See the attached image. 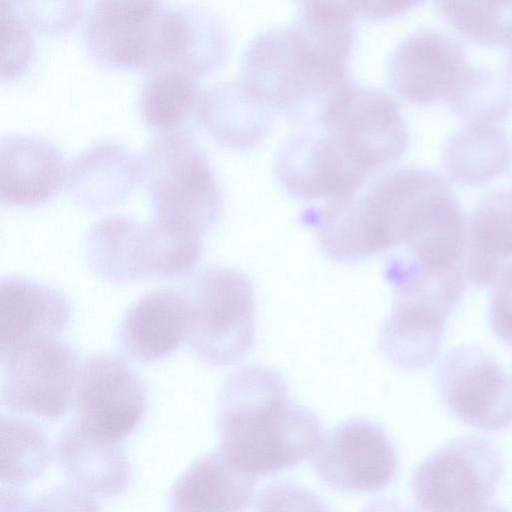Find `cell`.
I'll return each mask as SVG.
<instances>
[{"mask_svg": "<svg viewBox=\"0 0 512 512\" xmlns=\"http://www.w3.org/2000/svg\"><path fill=\"white\" fill-rule=\"evenodd\" d=\"M218 429L219 449L256 477L297 466L325 435L316 415L288 398L283 377L263 365L240 367L225 380Z\"/></svg>", "mask_w": 512, "mask_h": 512, "instance_id": "obj_1", "label": "cell"}, {"mask_svg": "<svg viewBox=\"0 0 512 512\" xmlns=\"http://www.w3.org/2000/svg\"><path fill=\"white\" fill-rule=\"evenodd\" d=\"M246 88L271 111L300 128L320 127L355 85L348 61L296 25L258 34L243 58Z\"/></svg>", "mask_w": 512, "mask_h": 512, "instance_id": "obj_2", "label": "cell"}, {"mask_svg": "<svg viewBox=\"0 0 512 512\" xmlns=\"http://www.w3.org/2000/svg\"><path fill=\"white\" fill-rule=\"evenodd\" d=\"M153 221L204 237L220 217L222 193L194 134H158L141 158Z\"/></svg>", "mask_w": 512, "mask_h": 512, "instance_id": "obj_3", "label": "cell"}, {"mask_svg": "<svg viewBox=\"0 0 512 512\" xmlns=\"http://www.w3.org/2000/svg\"><path fill=\"white\" fill-rule=\"evenodd\" d=\"M201 236L177 232L124 215L99 219L84 243L91 271L113 284L189 275L200 261Z\"/></svg>", "mask_w": 512, "mask_h": 512, "instance_id": "obj_4", "label": "cell"}, {"mask_svg": "<svg viewBox=\"0 0 512 512\" xmlns=\"http://www.w3.org/2000/svg\"><path fill=\"white\" fill-rule=\"evenodd\" d=\"M183 290L189 307L186 341L194 354L213 366L242 361L255 341V294L250 279L224 266L192 272Z\"/></svg>", "mask_w": 512, "mask_h": 512, "instance_id": "obj_5", "label": "cell"}, {"mask_svg": "<svg viewBox=\"0 0 512 512\" xmlns=\"http://www.w3.org/2000/svg\"><path fill=\"white\" fill-rule=\"evenodd\" d=\"M504 474L500 449L479 435L451 440L413 471L411 492L425 511H486Z\"/></svg>", "mask_w": 512, "mask_h": 512, "instance_id": "obj_6", "label": "cell"}, {"mask_svg": "<svg viewBox=\"0 0 512 512\" xmlns=\"http://www.w3.org/2000/svg\"><path fill=\"white\" fill-rule=\"evenodd\" d=\"M1 405L10 412L56 421L68 413L81 363L60 337L27 343L0 355Z\"/></svg>", "mask_w": 512, "mask_h": 512, "instance_id": "obj_7", "label": "cell"}, {"mask_svg": "<svg viewBox=\"0 0 512 512\" xmlns=\"http://www.w3.org/2000/svg\"><path fill=\"white\" fill-rule=\"evenodd\" d=\"M147 405L146 385L123 357L92 354L81 364L73 421L85 432L123 442L140 424Z\"/></svg>", "mask_w": 512, "mask_h": 512, "instance_id": "obj_8", "label": "cell"}, {"mask_svg": "<svg viewBox=\"0 0 512 512\" xmlns=\"http://www.w3.org/2000/svg\"><path fill=\"white\" fill-rule=\"evenodd\" d=\"M435 381L446 408L464 424L483 431L512 425V376L478 345L447 352Z\"/></svg>", "mask_w": 512, "mask_h": 512, "instance_id": "obj_9", "label": "cell"}, {"mask_svg": "<svg viewBox=\"0 0 512 512\" xmlns=\"http://www.w3.org/2000/svg\"><path fill=\"white\" fill-rule=\"evenodd\" d=\"M371 176L406 151L409 134L398 103L386 92L354 85L320 126Z\"/></svg>", "mask_w": 512, "mask_h": 512, "instance_id": "obj_10", "label": "cell"}, {"mask_svg": "<svg viewBox=\"0 0 512 512\" xmlns=\"http://www.w3.org/2000/svg\"><path fill=\"white\" fill-rule=\"evenodd\" d=\"M313 464L318 478L332 489L376 492L393 481L397 456L382 428L366 419H352L324 435Z\"/></svg>", "mask_w": 512, "mask_h": 512, "instance_id": "obj_11", "label": "cell"}, {"mask_svg": "<svg viewBox=\"0 0 512 512\" xmlns=\"http://www.w3.org/2000/svg\"><path fill=\"white\" fill-rule=\"evenodd\" d=\"M276 176L302 200H334L362 187L372 176L352 161L322 127L303 128L277 152Z\"/></svg>", "mask_w": 512, "mask_h": 512, "instance_id": "obj_12", "label": "cell"}, {"mask_svg": "<svg viewBox=\"0 0 512 512\" xmlns=\"http://www.w3.org/2000/svg\"><path fill=\"white\" fill-rule=\"evenodd\" d=\"M462 44L432 29L417 31L394 50L388 78L394 91L415 105L447 101L469 69Z\"/></svg>", "mask_w": 512, "mask_h": 512, "instance_id": "obj_13", "label": "cell"}, {"mask_svg": "<svg viewBox=\"0 0 512 512\" xmlns=\"http://www.w3.org/2000/svg\"><path fill=\"white\" fill-rule=\"evenodd\" d=\"M227 49L225 27L212 12L200 7L162 10L147 73L166 69L198 79L222 65Z\"/></svg>", "mask_w": 512, "mask_h": 512, "instance_id": "obj_14", "label": "cell"}, {"mask_svg": "<svg viewBox=\"0 0 512 512\" xmlns=\"http://www.w3.org/2000/svg\"><path fill=\"white\" fill-rule=\"evenodd\" d=\"M189 307L180 286L162 287L139 297L117 328L120 350L138 363L160 361L187 338Z\"/></svg>", "mask_w": 512, "mask_h": 512, "instance_id": "obj_15", "label": "cell"}, {"mask_svg": "<svg viewBox=\"0 0 512 512\" xmlns=\"http://www.w3.org/2000/svg\"><path fill=\"white\" fill-rule=\"evenodd\" d=\"M71 304L58 288L22 276L0 280V355L27 343L60 337Z\"/></svg>", "mask_w": 512, "mask_h": 512, "instance_id": "obj_16", "label": "cell"}, {"mask_svg": "<svg viewBox=\"0 0 512 512\" xmlns=\"http://www.w3.org/2000/svg\"><path fill=\"white\" fill-rule=\"evenodd\" d=\"M61 151L34 135L13 134L0 142V198L8 207L32 208L51 201L66 180Z\"/></svg>", "mask_w": 512, "mask_h": 512, "instance_id": "obj_17", "label": "cell"}, {"mask_svg": "<svg viewBox=\"0 0 512 512\" xmlns=\"http://www.w3.org/2000/svg\"><path fill=\"white\" fill-rule=\"evenodd\" d=\"M54 453L72 485L89 496L119 495L132 481L122 442L89 434L73 420L58 435Z\"/></svg>", "mask_w": 512, "mask_h": 512, "instance_id": "obj_18", "label": "cell"}, {"mask_svg": "<svg viewBox=\"0 0 512 512\" xmlns=\"http://www.w3.org/2000/svg\"><path fill=\"white\" fill-rule=\"evenodd\" d=\"M142 181L141 159L115 142H99L68 165L66 190L78 206L99 210L123 201Z\"/></svg>", "mask_w": 512, "mask_h": 512, "instance_id": "obj_19", "label": "cell"}, {"mask_svg": "<svg viewBox=\"0 0 512 512\" xmlns=\"http://www.w3.org/2000/svg\"><path fill=\"white\" fill-rule=\"evenodd\" d=\"M256 476L219 448L196 459L168 494L170 511H242L252 503Z\"/></svg>", "mask_w": 512, "mask_h": 512, "instance_id": "obj_20", "label": "cell"}, {"mask_svg": "<svg viewBox=\"0 0 512 512\" xmlns=\"http://www.w3.org/2000/svg\"><path fill=\"white\" fill-rule=\"evenodd\" d=\"M512 259V189L483 196L467 222L461 269L465 280L483 287L492 284Z\"/></svg>", "mask_w": 512, "mask_h": 512, "instance_id": "obj_21", "label": "cell"}, {"mask_svg": "<svg viewBox=\"0 0 512 512\" xmlns=\"http://www.w3.org/2000/svg\"><path fill=\"white\" fill-rule=\"evenodd\" d=\"M447 318L427 305L395 299L380 327V349L389 362L401 370L426 368L441 352Z\"/></svg>", "mask_w": 512, "mask_h": 512, "instance_id": "obj_22", "label": "cell"}, {"mask_svg": "<svg viewBox=\"0 0 512 512\" xmlns=\"http://www.w3.org/2000/svg\"><path fill=\"white\" fill-rule=\"evenodd\" d=\"M201 126L220 144L245 149L260 143L272 125L271 110L243 82H221L203 90Z\"/></svg>", "mask_w": 512, "mask_h": 512, "instance_id": "obj_23", "label": "cell"}, {"mask_svg": "<svg viewBox=\"0 0 512 512\" xmlns=\"http://www.w3.org/2000/svg\"><path fill=\"white\" fill-rule=\"evenodd\" d=\"M512 145L495 123H465L448 140L444 169L450 178L466 186H480L507 171Z\"/></svg>", "mask_w": 512, "mask_h": 512, "instance_id": "obj_24", "label": "cell"}, {"mask_svg": "<svg viewBox=\"0 0 512 512\" xmlns=\"http://www.w3.org/2000/svg\"><path fill=\"white\" fill-rule=\"evenodd\" d=\"M203 90L197 79L173 70H154L140 95V113L145 124L158 134H194L201 126Z\"/></svg>", "mask_w": 512, "mask_h": 512, "instance_id": "obj_25", "label": "cell"}, {"mask_svg": "<svg viewBox=\"0 0 512 512\" xmlns=\"http://www.w3.org/2000/svg\"><path fill=\"white\" fill-rule=\"evenodd\" d=\"M0 480L2 489L14 490L38 479L52 460L44 431L34 423L1 415Z\"/></svg>", "mask_w": 512, "mask_h": 512, "instance_id": "obj_26", "label": "cell"}, {"mask_svg": "<svg viewBox=\"0 0 512 512\" xmlns=\"http://www.w3.org/2000/svg\"><path fill=\"white\" fill-rule=\"evenodd\" d=\"M162 0H93L84 41L119 46L145 38L162 11Z\"/></svg>", "mask_w": 512, "mask_h": 512, "instance_id": "obj_27", "label": "cell"}, {"mask_svg": "<svg viewBox=\"0 0 512 512\" xmlns=\"http://www.w3.org/2000/svg\"><path fill=\"white\" fill-rule=\"evenodd\" d=\"M446 103L465 123L500 122L512 111V85L504 74L470 66Z\"/></svg>", "mask_w": 512, "mask_h": 512, "instance_id": "obj_28", "label": "cell"}, {"mask_svg": "<svg viewBox=\"0 0 512 512\" xmlns=\"http://www.w3.org/2000/svg\"><path fill=\"white\" fill-rule=\"evenodd\" d=\"M435 7L475 45L500 46L512 38V0H435Z\"/></svg>", "mask_w": 512, "mask_h": 512, "instance_id": "obj_29", "label": "cell"}, {"mask_svg": "<svg viewBox=\"0 0 512 512\" xmlns=\"http://www.w3.org/2000/svg\"><path fill=\"white\" fill-rule=\"evenodd\" d=\"M3 32V81H12L22 75L30 65L34 46L25 22L14 14L12 0H1Z\"/></svg>", "mask_w": 512, "mask_h": 512, "instance_id": "obj_30", "label": "cell"}, {"mask_svg": "<svg viewBox=\"0 0 512 512\" xmlns=\"http://www.w3.org/2000/svg\"><path fill=\"white\" fill-rule=\"evenodd\" d=\"M492 284L490 325L500 340L512 345V263L501 270Z\"/></svg>", "mask_w": 512, "mask_h": 512, "instance_id": "obj_31", "label": "cell"}, {"mask_svg": "<svg viewBox=\"0 0 512 512\" xmlns=\"http://www.w3.org/2000/svg\"><path fill=\"white\" fill-rule=\"evenodd\" d=\"M357 16L368 20H385L401 15L425 0H344Z\"/></svg>", "mask_w": 512, "mask_h": 512, "instance_id": "obj_32", "label": "cell"}, {"mask_svg": "<svg viewBox=\"0 0 512 512\" xmlns=\"http://www.w3.org/2000/svg\"><path fill=\"white\" fill-rule=\"evenodd\" d=\"M505 76L512 85V40L505 46Z\"/></svg>", "mask_w": 512, "mask_h": 512, "instance_id": "obj_33", "label": "cell"}]
</instances>
